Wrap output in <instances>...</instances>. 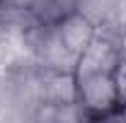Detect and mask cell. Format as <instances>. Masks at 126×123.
Listing matches in <instances>:
<instances>
[{"instance_id":"cell-1","label":"cell","mask_w":126,"mask_h":123,"mask_svg":"<svg viewBox=\"0 0 126 123\" xmlns=\"http://www.w3.org/2000/svg\"><path fill=\"white\" fill-rule=\"evenodd\" d=\"M24 46L29 58L41 70H63V73H75L78 56H73L63 46L56 24L51 22H36L24 34Z\"/></svg>"},{"instance_id":"cell-2","label":"cell","mask_w":126,"mask_h":123,"mask_svg":"<svg viewBox=\"0 0 126 123\" xmlns=\"http://www.w3.org/2000/svg\"><path fill=\"white\" fill-rule=\"evenodd\" d=\"M78 77V104L85 111L87 121H107L119 106V94L111 73H87Z\"/></svg>"},{"instance_id":"cell-3","label":"cell","mask_w":126,"mask_h":123,"mask_svg":"<svg viewBox=\"0 0 126 123\" xmlns=\"http://www.w3.org/2000/svg\"><path fill=\"white\" fill-rule=\"evenodd\" d=\"M119 61H121L119 44H116L111 36L97 31V36L90 41V46L78 56L75 75H87V73H111Z\"/></svg>"},{"instance_id":"cell-4","label":"cell","mask_w":126,"mask_h":123,"mask_svg":"<svg viewBox=\"0 0 126 123\" xmlns=\"http://www.w3.org/2000/svg\"><path fill=\"white\" fill-rule=\"evenodd\" d=\"M78 101V77L63 70H41L39 77V104L63 106Z\"/></svg>"},{"instance_id":"cell-5","label":"cell","mask_w":126,"mask_h":123,"mask_svg":"<svg viewBox=\"0 0 126 123\" xmlns=\"http://www.w3.org/2000/svg\"><path fill=\"white\" fill-rule=\"evenodd\" d=\"M56 29H58V36H61L63 46L68 48L73 56H80L85 48L90 46V41L97 36V27L78 10L65 15L61 22H56Z\"/></svg>"},{"instance_id":"cell-6","label":"cell","mask_w":126,"mask_h":123,"mask_svg":"<svg viewBox=\"0 0 126 123\" xmlns=\"http://www.w3.org/2000/svg\"><path fill=\"white\" fill-rule=\"evenodd\" d=\"M75 10H78V0H36L32 7V12L39 22H51V24L61 22L65 15Z\"/></svg>"},{"instance_id":"cell-7","label":"cell","mask_w":126,"mask_h":123,"mask_svg":"<svg viewBox=\"0 0 126 123\" xmlns=\"http://www.w3.org/2000/svg\"><path fill=\"white\" fill-rule=\"evenodd\" d=\"M111 77H114V85H116V94H119V104H126V61L116 63V68L111 70Z\"/></svg>"},{"instance_id":"cell-8","label":"cell","mask_w":126,"mask_h":123,"mask_svg":"<svg viewBox=\"0 0 126 123\" xmlns=\"http://www.w3.org/2000/svg\"><path fill=\"white\" fill-rule=\"evenodd\" d=\"M34 2H36V0H2L0 5H5V7H15V10H32Z\"/></svg>"},{"instance_id":"cell-9","label":"cell","mask_w":126,"mask_h":123,"mask_svg":"<svg viewBox=\"0 0 126 123\" xmlns=\"http://www.w3.org/2000/svg\"><path fill=\"white\" fill-rule=\"evenodd\" d=\"M107 121H126V104H119V106L107 116Z\"/></svg>"},{"instance_id":"cell-10","label":"cell","mask_w":126,"mask_h":123,"mask_svg":"<svg viewBox=\"0 0 126 123\" xmlns=\"http://www.w3.org/2000/svg\"><path fill=\"white\" fill-rule=\"evenodd\" d=\"M116 44H119V53H121V58L126 61V29L121 31V36H119V41H116Z\"/></svg>"}]
</instances>
